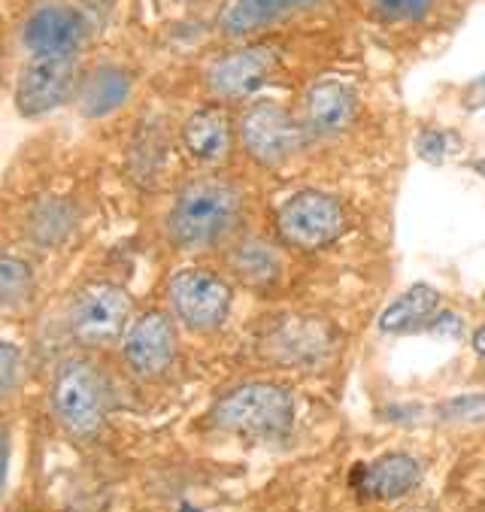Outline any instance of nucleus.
Listing matches in <instances>:
<instances>
[{
  "instance_id": "12",
  "label": "nucleus",
  "mask_w": 485,
  "mask_h": 512,
  "mask_svg": "<svg viewBox=\"0 0 485 512\" xmlns=\"http://www.w3.org/2000/svg\"><path fill=\"white\" fill-rule=\"evenodd\" d=\"M276 67V52L267 46H240L207 64L204 82L219 100H243L255 94Z\"/></svg>"
},
{
  "instance_id": "6",
  "label": "nucleus",
  "mask_w": 485,
  "mask_h": 512,
  "mask_svg": "<svg viewBox=\"0 0 485 512\" xmlns=\"http://www.w3.org/2000/svg\"><path fill=\"white\" fill-rule=\"evenodd\" d=\"M82 82L79 58H28L16 76L13 104L22 119H46L73 104Z\"/></svg>"
},
{
  "instance_id": "29",
  "label": "nucleus",
  "mask_w": 485,
  "mask_h": 512,
  "mask_svg": "<svg viewBox=\"0 0 485 512\" xmlns=\"http://www.w3.org/2000/svg\"><path fill=\"white\" fill-rule=\"evenodd\" d=\"M470 346H473V352H476L479 358H485V325H479V328L473 331V337H470Z\"/></svg>"
},
{
  "instance_id": "15",
  "label": "nucleus",
  "mask_w": 485,
  "mask_h": 512,
  "mask_svg": "<svg viewBox=\"0 0 485 512\" xmlns=\"http://www.w3.org/2000/svg\"><path fill=\"white\" fill-rule=\"evenodd\" d=\"M131 91L134 79L122 64H97L88 73H82L73 104L85 119H107L128 104Z\"/></svg>"
},
{
  "instance_id": "13",
  "label": "nucleus",
  "mask_w": 485,
  "mask_h": 512,
  "mask_svg": "<svg viewBox=\"0 0 485 512\" xmlns=\"http://www.w3.org/2000/svg\"><path fill=\"white\" fill-rule=\"evenodd\" d=\"M82 210L76 197L61 191H46L31 200L22 216V240L37 252H58L79 234Z\"/></svg>"
},
{
  "instance_id": "4",
  "label": "nucleus",
  "mask_w": 485,
  "mask_h": 512,
  "mask_svg": "<svg viewBox=\"0 0 485 512\" xmlns=\"http://www.w3.org/2000/svg\"><path fill=\"white\" fill-rule=\"evenodd\" d=\"M134 316V297L119 282L91 279L67 297L64 334L79 352H101L122 343Z\"/></svg>"
},
{
  "instance_id": "22",
  "label": "nucleus",
  "mask_w": 485,
  "mask_h": 512,
  "mask_svg": "<svg viewBox=\"0 0 485 512\" xmlns=\"http://www.w3.org/2000/svg\"><path fill=\"white\" fill-rule=\"evenodd\" d=\"M164 167V140L155 131H143L128 152V173L137 185H152Z\"/></svg>"
},
{
  "instance_id": "28",
  "label": "nucleus",
  "mask_w": 485,
  "mask_h": 512,
  "mask_svg": "<svg viewBox=\"0 0 485 512\" xmlns=\"http://www.w3.org/2000/svg\"><path fill=\"white\" fill-rule=\"evenodd\" d=\"M425 331H431V334H437V337L455 340V337H461V319H458V313H452V310H440V313L431 319V325H428Z\"/></svg>"
},
{
  "instance_id": "26",
  "label": "nucleus",
  "mask_w": 485,
  "mask_h": 512,
  "mask_svg": "<svg viewBox=\"0 0 485 512\" xmlns=\"http://www.w3.org/2000/svg\"><path fill=\"white\" fill-rule=\"evenodd\" d=\"M10 467H13V425L0 413V500H4L10 485Z\"/></svg>"
},
{
  "instance_id": "10",
  "label": "nucleus",
  "mask_w": 485,
  "mask_h": 512,
  "mask_svg": "<svg viewBox=\"0 0 485 512\" xmlns=\"http://www.w3.org/2000/svg\"><path fill=\"white\" fill-rule=\"evenodd\" d=\"M237 140L252 161L273 167L288 161L301 149L304 131L295 122V116L282 104H276V100H255L237 122Z\"/></svg>"
},
{
  "instance_id": "9",
  "label": "nucleus",
  "mask_w": 485,
  "mask_h": 512,
  "mask_svg": "<svg viewBox=\"0 0 485 512\" xmlns=\"http://www.w3.org/2000/svg\"><path fill=\"white\" fill-rule=\"evenodd\" d=\"M122 361L125 370L140 379V382H152L161 379L176 355H179V331H176V319L167 310H143L131 319L122 343Z\"/></svg>"
},
{
  "instance_id": "1",
  "label": "nucleus",
  "mask_w": 485,
  "mask_h": 512,
  "mask_svg": "<svg viewBox=\"0 0 485 512\" xmlns=\"http://www.w3.org/2000/svg\"><path fill=\"white\" fill-rule=\"evenodd\" d=\"M243 219V191L216 173L194 176L170 200L164 216L167 240L182 252H207L222 246Z\"/></svg>"
},
{
  "instance_id": "17",
  "label": "nucleus",
  "mask_w": 485,
  "mask_h": 512,
  "mask_svg": "<svg viewBox=\"0 0 485 512\" xmlns=\"http://www.w3.org/2000/svg\"><path fill=\"white\" fill-rule=\"evenodd\" d=\"M422 482V464L407 452H385L373 464H367L361 476V488L367 497L379 503H392L416 491Z\"/></svg>"
},
{
  "instance_id": "14",
  "label": "nucleus",
  "mask_w": 485,
  "mask_h": 512,
  "mask_svg": "<svg viewBox=\"0 0 485 512\" xmlns=\"http://www.w3.org/2000/svg\"><path fill=\"white\" fill-rule=\"evenodd\" d=\"M234 131L237 128H234L228 110L219 104H207V107H198L194 113H188V119L179 128V140H182V149L194 161L216 164V161L228 158Z\"/></svg>"
},
{
  "instance_id": "21",
  "label": "nucleus",
  "mask_w": 485,
  "mask_h": 512,
  "mask_svg": "<svg viewBox=\"0 0 485 512\" xmlns=\"http://www.w3.org/2000/svg\"><path fill=\"white\" fill-rule=\"evenodd\" d=\"M40 288L37 267L28 255L0 249V316L25 313Z\"/></svg>"
},
{
  "instance_id": "7",
  "label": "nucleus",
  "mask_w": 485,
  "mask_h": 512,
  "mask_svg": "<svg viewBox=\"0 0 485 512\" xmlns=\"http://www.w3.org/2000/svg\"><path fill=\"white\" fill-rule=\"evenodd\" d=\"M88 40V19L67 0H37L19 25V46L28 58H79Z\"/></svg>"
},
{
  "instance_id": "24",
  "label": "nucleus",
  "mask_w": 485,
  "mask_h": 512,
  "mask_svg": "<svg viewBox=\"0 0 485 512\" xmlns=\"http://www.w3.org/2000/svg\"><path fill=\"white\" fill-rule=\"evenodd\" d=\"M370 7L385 22H419L434 10V0H370Z\"/></svg>"
},
{
  "instance_id": "19",
  "label": "nucleus",
  "mask_w": 485,
  "mask_h": 512,
  "mask_svg": "<svg viewBox=\"0 0 485 512\" xmlns=\"http://www.w3.org/2000/svg\"><path fill=\"white\" fill-rule=\"evenodd\" d=\"M437 313H440V291L419 282L385 306V313L379 316V331L395 334V337L416 334V331H425Z\"/></svg>"
},
{
  "instance_id": "25",
  "label": "nucleus",
  "mask_w": 485,
  "mask_h": 512,
  "mask_svg": "<svg viewBox=\"0 0 485 512\" xmlns=\"http://www.w3.org/2000/svg\"><path fill=\"white\" fill-rule=\"evenodd\" d=\"M446 152H449V143H446V131L440 128H425L419 131L416 137V155L428 164H443L446 161Z\"/></svg>"
},
{
  "instance_id": "2",
  "label": "nucleus",
  "mask_w": 485,
  "mask_h": 512,
  "mask_svg": "<svg viewBox=\"0 0 485 512\" xmlns=\"http://www.w3.org/2000/svg\"><path fill=\"white\" fill-rule=\"evenodd\" d=\"M49 416L73 443H94L104 434L113 409V385L88 352L64 355L49 379Z\"/></svg>"
},
{
  "instance_id": "3",
  "label": "nucleus",
  "mask_w": 485,
  "mask_h": 512,
  "mask_svg": "<svg viewBox=\"0 0 485 512\" xmlns=\"http://www.w3.org/2000/svg\"><path fill=\"white\" fill-rule=\"evenodd\" d=\"M295 394L279 382L252 379L225 391L213 409L210 425L222 434L249 440H282L295 428Z\"/></svg>"
},
{
  "instance_id": "23",
  "label": "nucleus",
  "mask_w": 485,
  "mask_h": 512,
  "mask_svg": "<svg viewBox=\"0 0 485 512\" xmlns=\"http://www.w3.org/2000/svg\"><path fill=\"white\" fill-rule=\"evenodd\" d=\"M25 379V352L19 343L0 337V409H4Z\"/></svg>"
},
{
  "instance_id": "20",
  "label": "nucleus",
  "mask_w": 485,
  "mask_h": 512,
  "mask_svg": "<svg viewBox=\"0 0 485 512\" xmlns=\"http://www.w3.org/2000/svg\"><path fill=\"white\" fill-rule=\"evenodd\" d=\"M228 267L237 276V282L258 288V291L276 285L282 276V258H279L276 246H270L264 237L240 240L228 255Z\"/></svg>"
},
{
  "instance_id": "5",
  "label": "nucleus",
  "mask_w": 485,
  "mask_h": 512,
  "mask_svg": "<svg viewBox=\"0 0 485 512\" xmlns=\"http://www.w3.org/2000/svg\"><path fill=\"white\" fill-rule=\"evenodd\" d=\"M234 303V288L225 276L207 267H185L167 279V313L191 334L219 331Z\"/></svg>"
},
{
  "instance_id": "18",
  "label": "nucleus",
  "mask_w": 485,
  "mask_h": 512,
  "mask_svg": "<svg viewBox=\"0 0 485 512\" xmlns=\"http://www.w3.org/2000/svg\"><path fill=\"white\" fill-rule=\"evenodd\" d=\"M352 110H355V97L337 79H319L316 85H310L307 100H304L307 128L319 137L343 131L346 122L352 119Z\"/></svg>"
},
{
  "instance_id": "16",
  "label": "nucleus",
  "mask_w": 485,
  "mask_h": 512,
  "mask_svg": "<svg viewBox=\"0 0 485 512\" xmlns=\"http://www.w3.org/2000/svg\"><path fill=\"white\" fill-rule=\"evenodd\" d=\"M322 0H231L228 10L219 19V28L225 37H249L255 31H264L288 16L319 7Z\"/></svg>"
},
{
  "instance_id": "8",
  "label": "nucleus",
  "mask_w": 485,
  "mask_h": 512,
  "mask_svg": "<svg viewBox=\"0 0 485 512\" xmlns=\"http://www.w3.org/2000/svg\"><path fill=\"white\" fill-rule=\"evenodd\" d=\"M276 231L288 246L322 249L346 231V210L334 194L307 188L291 194L279 207Z\"/></svg>"
},
{
  "instance_id": "27",
  "label": "nucleus",
  "mask_w": 485,
  "mask_h": 512,
  "mask_svg": "<svg viewBox=\"0 0 485 512\" xmlns=\"http://www.w3.org/2000/svg\"><path fill=\"white\" fill-rule=\"evenodd\" d=\"M482 413H485V394L455 397L440 406V416H446V419H467V416H482Z\"/></svg>"
},
{
  "instance_id": "30",
  "label": "nucleus",
  "mask_w": 485,
  "mask_h": 512,
  "mask_svg": "<svg viewBox=\"0 0 485 512\" xmlns=\"http://www.w3.org/2000/svg\"><path fill=\"white\" fill-rule=\"evenodd\" d=\"M185 4H194V0H185Z\"/></svg>"
},
{
  "instance_id": "11",
  "label": "nucleus",
  "mask_w": 485,
  "mask_h": 512,
  "mask_svg": "<svg viewBox=\"0 0 485 512\" xmlns=\"http://www.w3.org/2000/svg\"><path fill=\"white\" fill-rule=\"evenodd\" d=\"M334 331L307 316H285L261 337V352L270 364L282 367H316L334 352Z\"/></svg>"
}]
</instances>
